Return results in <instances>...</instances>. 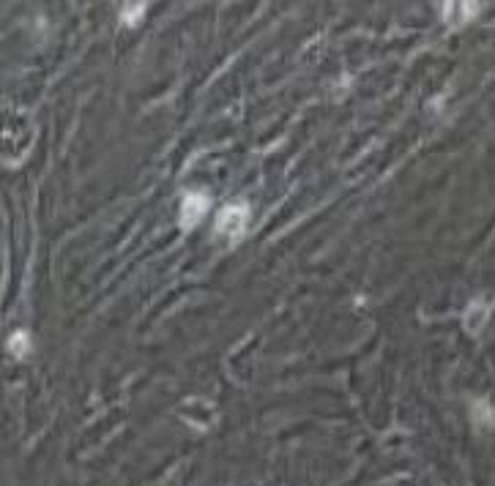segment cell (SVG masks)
<instances>
[{"label":"cell","mask_w":495,"mask_h":486,"mask_svg":"<svg viewBox=\"0 0 495 486\" xmlns=\"http://www.w3.org/2000/svg\"><path fill=\"white\" fill-rule=\"evenodd\" d=\"M28 347H30V339H28V333H14V339H11V350H14V355H25L28 352Z\"/></svg>","instance_id":"obj_4"},{"label":"cell","mask_w":495,"mask_h":486,"mask_svg":"<svg viewBox=\"0 0 495 486\" xmlns=\"http://www.w3.org/2000/svg\"><path fill=\"white\" fill-rule=\"evenodd\" d=\"M208 205H211V199L205 192H189L183 197V208H181V227L192 230L200 219L208 214Z\"/></svg>","instance_id":"obj_2"},{"label":"cell","mask_w":495,"mask_h":486,"mask_svg":"<svg viewBox=\"0 0 495 486\" xmlns=\"http://www.w3.org/2000/svg\"><path fill=\"white\" fill-rule=\"evenodd\" d=\"M145 3H126L123 6V11H120V22L123 25H137L142 17H145Z\"/></svg>","instance_id":"obj_3"},{"label":"cell","mask_w":495,"mask_h":486,"mask_svg":"<svg viewBox=\"0 0 495 486\" xmlns=\"http://www.w3.org/2000/svg\"><path fill=\"white\" fill-rule=\"evenodd\" d=\"M246 219H249L246 202H236V205L222 208L217 216V235H224L227 241H238L246 230Z\"/></svg>","instance_id":"obj_1"}]
</instances>
